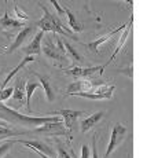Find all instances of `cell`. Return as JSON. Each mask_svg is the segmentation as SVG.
Wrapping results in <instances>:
<instances>
[{
	"mask_svg": "<svg viewBox=\"0 0 158 158\" xmlns=\"http://www.w3.org/2000/svg\"><path fill=\"white\" fill-rule=\"evenodd\" d=\"M0 120L6 121V123H13L18 125H30L33 128L43 125L45 123H56V121H62L59 115H51V117H30V115L19 114L17 110L8 107V106L0 103Z\"/></svg>",
	"mask_w": 158,
	"mask_h": 158,
	"instance_id": "obj_1",
	"label": "cell"
},
{
	"mask_svg": "<svg viewBox=\"0 0 158 158\" xmlns=\"http://www.w3.org/2000/svg\"><path fill=\"white\" fill-rule=\"evenodd\" d=\"M39 6L41 7L44 13V17L40 21H37L36 26L41 30V32H52L54 35H60V36H68V37H73L74 40H77V37H74L73 32L69 28H66L62 23V21L56 17V15L51 14L48 11L47 7H44L43 3H39Z\"/></svg>",
	"mask_w": 158,
	"mask_h": 158,
	"instance_id": "obj_2",
	"label": "cell"
},
{
	"mask_svg": "<svg viewBox=\"0 0 158 158\" xmlns=\"http://www.w3.org/2000/svg\"><path fill=\"white\" fill-rule=\"evenodd\" d=\"M115 89V87L111 85H99L96 88H94L89 92H76V94H70L69 96H80L84 99H91V101H101V99H111L113 98V91Z\"/></svg>",
	"mask_w": 158,
	"mask_h": 158,
	"instance_id": "obj_3",
	"label": "cell"
},
{
	"mask_svg": "<svg viewBox=\"0 0 158 158\" xmlns=\"http://www.w3.org/2000/svg\"><path fill=\"white\" fill-rule=\"evenodd\" d=\"M127 132H128L127 127L121 123L115 124V125L113 127V129H111V135H110V140H109V146H107L106 153H105V158L110 157V154L113 153L121 143H123L124 139L127 138Z\"/></svg>",
	"mask_w": 158,
	"mask_h": 158,
	"instance_id": "obj_4",
	"label": "cell"
},
{
	"mask_svg": "<svg viewBox=\"0 0 158 158\" xmlns=\"http://www.w3.org/2000/svg\"><path fill=\"white\" fill-rule=\"evenodd\" d=\"M41 50L44 51L45 56H48L52 60H56V62H59V63H65V62L68 63L69 59H70V58L68 56V54L62 52V51L56 47V44H54L51 37H47V40H45V43H44V47H41Z\"/></svg>",
	"mask_w": 158,
	"mask_h": 158,
	"instance_id": "obj_5",
	"label": "cell"
},
{
	"mask_svg": "<svg viewBox=\"0 0 158 158\" xmlns=\"http://www.w3.org/2000/svg\"><path fill=\"white\" fill-rule=\"evenodd\" d=\"M39 133L44 135H55V136H70V132L66 129L63 121H56V123H45L43 125L37 127L35 129Z\"/></svg>",
	"mask_w": 158,
	"mask_h": 158,
	"instance_id": "obj_6",
	"label": "cell"
},
{
	"mask_svg": "<svg viewBox=\"0 0 158 158\" xmlns=\"http://www.w3.org/2000/svg\"><path fill=\"white\" fill-rule=\"evenodd\" d=\"M36 29H37V26L36 25H29V26H25L23 29H21L19 33L17 35V37H15L14 43L11 44L10 47L6 48L4 52L6 54H11V52H14L15 50H18L19 47H22V44L28 40L30 36H33V33L36 32Z\"/></svg>",
	"mask_w": 158,
	"mask_h": 158,
	"instance_id": "obj_7",
	"label": "cell"
},
{
	"mask_svg": "<svg viewBox=\"0 0 158 158\" xmlns=\"http://www.w3.org/2000/svg\"><path fill=\"white\" fill-rule=\"evenodd\" d=\"M51 114L60 115V117L63 118V124H65L66 129H68L69 132H72L76 121H77L81 115H84L85 113H84V111H80V110H72V109H62V110L52 111Z\"/></svg>",
	"mask_w": 158,
	"mask_h": 158,
	"instance_id": "obj_8",
	"label": "cell"
},
{
	"mask_svg": "<svg viewBox=\"0 0 158 158\" xmlns=\"http://www.w3.org/2000/svg\"><path fill=\"white\" fill-rule=\"evenodd\" d=\"M63 72H65V74L72 76V77H74V78H88L98 72H99V74H103L102 66L101 68H98V66H89V68L74 66V68H72V69H65Z\"/></svg>",
	"mask_w": 158,
	"mask_h": 158,
	"instance_id": "obj_9",
	"label": "cell"
},
{
	"mask_svg": "<svg viewBox=\"0 0 158 158\" xmlns=\"http://www.w3.org/2000/svg\"><path fill=\"white\" fill-rule=\"evenodd\" d=\"M13 143H22L23 146H26L30 150H37L40 153L45 154L48 157H54L55 158V151L50 147L48 144H45L44 142H40V140H22V139H13Z\"/></svg>",
	"mask_w": 158,
	"mask_h": 158,
	"instance_id": "obj_10",
	"label": "cell"
},
{
	"mask_svg": "<svg viewBox=\"0 0 158 158\" xmlns=\"http://www.w3.org/2000/svg\"><path fill=\"white\" fill-rule=\"evenodd\" d=\"M103 85L102 81L95 83V81H89V80H81V81H74L70 85L66 88V95H70V94H76V92H89L94 88Z\"/></svg>",
	"mask_w": 158,
	"mask_h": 158,
	"instance_id": "obj_11",
	"label": "cell"
},
{
	"mask_svg": "<svg viewBox=\"0 0 158 158\" xmlns=\"http://www.w3.org/2000/svg\"><path fill=\"white\" fill-rule=\"evenodd\" d=\"M43 36H44V32H37L35 36V39H33L30 43L26 45L25 48H22V51L26 54V56L28 55H40L41 54V40H43Z\"/></svg>",
	"mask_w": 158,
	"mask_h": 158,
	"instance_id": "obj_12",
	"label": "cell"
},
{
	"mask_svg": "<svg viewBox=\"0 0 158 158\" xmlns=\"http://www.w3.org/2000/svg\"><path fill=\"white\" fill-rule=\"evenodd\" d=\"M125 26H127V23H125V25H123V26H120V28L111 30V32L107 33V35H105V36H102V37H99V39H96V40H94V41H91V43L85 44V47L89 48L92 52H98V48L101 47V44H103L105 41H107L109 39H111V36H114L115 33H118V32H121L123 29H125Z\"/></svg>",
	"mask_w": 158,
	"mask_h": 158,
	"instance_id": "obj_13",
	"label": "cell"
},
{
	"mask_svg": "<svg viewBox=\"0 0 158 158\" xmlns=\"http://www.w3.org/2000/svg\"><path fill=\"white\" fill-rule=\"evenodd\" d=\"M0 26H2L3 29L14 30V29H19V28H22V29H23L25 23H23L22 21L15 19V18L10 17V15H8V13H6L2 18H0Z\"/></svg>",
	"mask_w": 158,
	"mask_h": 158,
	"instance_id": "obj_14",
	"label": "cell"
},
{
	"mask_svg": "<svg viewBox=\"0 0 158 158\" xmlns=\"http://www.w3.org/2000/svg\"><path fill=\"white\" fill-rule=\"evenodd\" d=\"M103 115H105L103 111H96V113L91 114L89 117H87L85 120H83V121H81V132L87 133L88 131H89L91 128H94V127H95L96 124L102 120Z\"/></svg>",
	"mask_w": 158,
	"mask_h": 158,
	"instance_id": "obj_15",
	"label": "cell"
},
{
	"mask_svg": "<svg viewBox=\"0 0 158 158\" xmlns=\"http://www.w3.org/2000/svg\"><path fill=\"white\" fill-rule=\"evenodd\" d=\"M35 76L40 80V85L43 87L44 92H45V96H47L48 102H54L55 101V92H54V87L51 85V81L47 76H43V74H39V73H35Z\"/></svg>",
	"mask_w": 158,
	"mask_h": 158,
	"instance_id": "obj_16",
	"label": "cell"
},
{
	"mask_svg": "<svg viewBox=\"0 0 158 158\" xmlns=\"http://www.w3.org/2000/svg\"><path fill=\"white\" fill-rule=\"evenodd\" d=\"M131 26H132V18L129 19V22L127 23V26H125V32L123 33V36H121V40H120V43H118V45H117V48L114 50V52H113V55L110 56V59L107 60V62L105 63V65L102 66V70H105V68L107 65H110V62H113V60L115 59V56L118 55V52H120L121 50H123V47H124V43L127 41V39H128V35H129V32H131Z\"/></svg>",
	"mask_w": 158,
	"mask_h": 158,
	"instance_id": "obj_17",
	"label": "cell"
},
{
	"mask_svg": "<svg viewBox=\"0 0 158 158\" xmlns=\"http://www.w3.org/2000/svg\"><path fill=\"white\" fill-rule=\"evenodd\" d=\"M33 60H35V56H32V55H28V56H25V58H23V59H22V62H19V63H18V65H17V66H15V68L13 69V70H11L10 73H8V76H7V77H6V80L3 81V85H2V88H0V89H4V88L7 87V84L11 81V78H13L14 76L17 74V73L19 72V70H21V69H22V68H25V66L28 65V63L33 62Z\"/></svg>",
	"mask_w": 158,
	"mask_h": 158,
	"instance_id": "obj_18",
	"label": "cell"
},
{
	"mask_svg": "<svg viewBox=\"0 0 158 158\" xmlns=\"http://www.w3.org/2000/svg\"><path fill=\"white\" fill-rule=\"evenodd\" d=\"M25 85H26V83L21 78L19 81H17V84H15V87H14V92H13V101L14 102H22L26 99V92H25Z\"/></svg>",
	"mask_w": 158,
	"mask_h": 158,
	"instance_id": "obj_19",
	"label": "cell"
},
{
	"mask_svg": "<svg viewBox=\"0 0 158 158\" xmlns=\"http://www.w3.org/2000/svg\"><path fill=\"white\" fill-rule=\"evenodd\" d=\"M40 87V84L39 83H36V81H33V80H30L26 83V85H25V92H26V109H28V111L30 113L32 111V107H30V99H32V95H33V92H35L37 88Z\"/></svg>",
	"mask_w": 158,
	"mask_h": 158,
	"instance_id": "obj_20",
	"label": "cell"
},
{
	"mask_svg": "<svg viewBox=\"0 0 158 158\" xmlns=\"http://www.w3.org/2000/svg\"><path fill=\"white\" fill-rule=\"evenodd\" d=\"M65 15L68 17V19H69V26H70V30L73 33H77V32H81L84 28H83V25H81L80 22L77 21V18H76V15L72 13L69 8H65Z\"/></svg>",
	"mask_w": 158,
	"mask_h": 158,
	"instance_id": "obj_21",
	"label": "cell"
},
{
	"mask_svg": "<svg viewBox=\"0 0 158 158\" xmlns=\"http://www.w3.org/2000/svg\"><path fill=\"white\" fill-rule=\"evenodd\" d=\"M18 135H21V133L11 129L6 121H0V140L4 138H8V136H18Z\"/></svg>",
	"mask_w": 158,
	"mask_h": 158,
	"instance_id": "obj_22",
	"label": "cell"
},
{
	"mask_svg": "<svg viewBox=\"0 0 158 158\" xmlns=\"http://www.w3.org/2000/svg\"><path fill=\"white\" fill-rule=\"evenodd\" d=\"M63 45H65L66 54H68V56L70 58V59H73V60H74V62H80V63H83V60H84V59H83V56H81L80 54H78L77 51H76L74 48H73L72 45L69 44V43H68V41H66V40L63 41Z\"/></svg>",
	"mask_w": 158,
	"mask_h": 158,
	"instance_id": "obj_23",
	"label": "cell"
},
{
	"mask_svg": "<svg viewBox=\"0 0 158 158\" xmlns=\"http://www.w3.org/2000/svg\"><path fill=\"white\" fill-rule=\"evenodd\" d=\"M13 92H14L13 87H6L4 89H0V102H7L13 96Z\"/></svg>",
	"mask_w": 158,
	"mask_h": 158,
	"instance_id": "obj_24",
	"label": "cell"
},
{
	"mask_svg": "<svg viewBox=\"0 0 158 158\" xmlns=\"http://www.w3.org/2000/svg\"><path fill=\"white\" fill-rule=\"evenodd\" d=\"M56 158H72L70 154L66 151V148L63 147L62 143L56 144Z\"/></svg>",
	"mask_w": 158,
	"mask_h": 158,
	"instance_id": "obj_25",
	"label": "cell"
},
{
	"mask_svg": "<svg viewBox=\"0 0 158 158\" xmlns=\"http://www.w3.org/2000/svg\"><path fill=\"white\" fill-rule=\"evenodd\" d=\"M11 144H13V142L11 140H7V142H4L3 144H0V158H3L6 154L8 153V151H10Z\"/></svg>",
	"mask_w": 158,
	"mask_h": 158,
	"instance_id": "obj_26",
	"label": "cell"
},
{
	"mask_svg": "<svg viewBox=\"0 0 158 158\" xmlns=\"http://www.w3.org/2000/svg\"><path fill=\"white\" fill-rule=\"evenodd\" d=\"M51 4L55 7V10H56V13H58L56 15H60V17H62V15H65V8L60 7V4L56 2V0H51Z\"/></svg>",
	"mask_w": 158,
	"mask_h": 158,
	"instance_id": "obj_27",
	"label": "cell"
},
{
	"mask_svg": "<svg viewBox=\"0 0 158 158\" xmlns=\"http://www.w3.org/2000/svg\"><path fill=\"white\" fill-rule=\"evenodd\" d=\"M14 10H15V14H17V17L19 18V21H22V19H23V21L29 19V17H28V15H26L25 13H23V11H21L18 6H15V8H14Z\"/></svg>",
	"mask_w": 158,
	"mask_h": 158,
	"instance_id": "obj_28",
	"label": "cell"
},
{
	"mask_svg": "<svg viewBox=\"0 0 158 158\" xmlns=\"http://www.w3.org/2000/svg\"><path fill=\"white\" fill-rule=\"evenodd\" d=\"M81 158H89V147L87 144L81 146Z\"/></svg>",
	"mask_w": 158,
	"mask_h": 158,
	"instance_id": "obj_29",
	"label": "cell"
},
{
	"mask_svg": "<svg viewBox=\"0 0 158 158\" xmlns=\"http://www.w3.org/2000/svg\"><path fill=\"white\" fill-rule=\"evenodd\" d=\"M92 158H99L98 150H96V136L92 138Z\"/></svg>",
	"mask_w": 158,
	"mask_h": 158,
	"instance_id": "obj_30",
	"label": "cell"
},
{
	"mask_svg": "<svg viewBox=\"0 0 158 158\" xmlns=\"http://www.w3.org/2000/svg\"><path fill=\"white\" fill-rule=\"evenodd\" d=\"M120 73H123V74H127L129 78H132V68H127V69H123V70H120Z\"/></svg>",
	"mask_w": 158,
	"mask_h": 158,
	"instance_id": "obj_31",
	"label": "cell"
},
{
	"mask_svg": "<svg viewBox=\"0 0 158 158\" xmlns=\"http://www.w3.org/2000/svg\"><path fill=\"white\" fill-rule=\"evenodd\" d=\"M0 76H2V70H0Z\"/></svg>",
	"mask_w": 158,
	"mask_h": 158,
	"instance_id": "obj_32",
	"label": "cell"
}]
</instances>
